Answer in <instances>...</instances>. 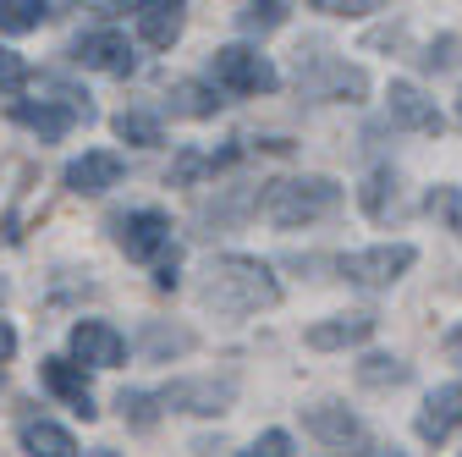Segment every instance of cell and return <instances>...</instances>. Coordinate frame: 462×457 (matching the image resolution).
Listing matches in <instances>:
<instances>
[{"label": "cell", "instance_id": "obj_1", "mask_svg": "<svg viewBox=\"0 0 462 457\" xmlns=\"http://www.w3.org/2000/svg\"><path fill=\"white\" fill-rule=\"evenodd\" d=\"M199 303L215 314H259L281 303V281L254 254H215L199 281Z\"/></svg>", "mask_w": 462, "mask_h": 457}, {"label": "cell", "instance_id": "obj_29", "mask_svg": "<svg viewBox=\"0 0 462 457\" xmlns=\"http://www.w3.org/2000/svg\"><path fill=\"white\" fill-rule=\"evenodd\" d=\"M243 457H292V435H286V430H264V435L248 441Z\"/></svg>", "mask_w": 462, "mask_h": 457}, {"label": "cell", "instance_id": "obj_12", "mask_svg": "<svg viewBox=\"0 0 462 457\" xmlns=\"http://www.w3.org/2000/svg\"><path fill=\"white\" fill-rule=\"evenodd\" d=\"M457 424H462V380H451V386H440V391L424 396V408H419V419H413V435H419L424 446H440Z\"/></svg>", "mask_w": 462, "mask_h": 457}, {"label": "cell", "instance_id": "obj_8", "mask_svg": "<svg viewBox=\"0 0 462 457\" xmlns=\"http://www.w3.org/2000/svg\"><path fill=\"white\" fill-rule=\"evenodd\" d=\"M72 61L88 67V72H110V78H133L138 72V55L127 44V33H116V28H94L72 44Z\"/></svg>", "mask_w": 462, "mask_h": 457}, {"label": "cell", "instance_id": "obj_3", "mask_svg": "<svg viewBox=\"0 0 462 457\" xmlns=\"http://www.w3.org/2000/svg\"><path fill=\"white\" fill-rule=\"evenodd\" d=\"M209 83L226 94H275L281 72L270 67V55H259L254 44H220L209 55Z\"/></svg>", "mask_w": 462, "mask_h": 457}, {"label": "cell", "instance_id": "obj_2", "mask_svg": "<svg viewBox=\"0 0 462 457\" xmlns=\"http://www.w3.org/2000/svg\"><path fill=\"white\" fill-rule=\"evenodd\" d=\"M336 210H341V182L336 177H275L259 193V215L270 226H286V232H292V226H314Z\"/></svg>", "mask_w": 462, "mask_h": 457}, {"label": "cell", "instance_id": "obj_18", "mask_svg": "<svg viewBox=\"0 0 462 457\" xmlns=\"http://www.w3.org/2000/svg\"><path fill=\"white\" fill-rule=\"evenodd\" d=\"M23 452L28 457H78V441H72V430L50 424V419H28L23 424Z\"/></svg>", "mask_w": 462, "mask_h": 457}, {"label": "cell", "instance_id": "obj_31", "mask_svg": "<svg viewBox=\"0 0 462 457\" xmlns=\"http://www.w3.org/2000/svg\"><path fill=\"white\" fill-rule=\"evenodd\" d=\"M314 12H330V17H369L380 12L374 0H314Z\"/></svg>", "mask_w": 462, "mask_h": 457}, {"label": "cell", "instance_id": "obj_35", "mask_svg": "<svg viewBox=\"0 0 462 457\" xmlns=\"http://www.w3.org/2000/svg\"><path fill=\"white\" fill-rule=\"evenodd\" d=\"M457 457H462V452H457Z\"/></svg>", "mask_w": 462, "mask_h": 457}, {"label": "cell", "instance_id": "obj_4", "mask_svg": "<svg viewBox=\"0 0 462 457\" xmlns=\"http://www.w3.org/2000/svg\"><path fill=\"white\" fill-rule=\"evenodd\" d=\"M413 259H419L413 243H380V248H364V254H341L336 270L353 281V287L380 293V287H396V281L413 270Z\"/></svg>", "mask_w": 462, "mask_h": 457}, {"label": "cell", "instance_id": "obj_7", "mask_svg": "<svg viewBox=\"0 0 462 457\" xmlns=\"http://www.w3.org/2000/svg\"><path fill=\"white\" fill-rule=\"evenodd\" d=\"M231 396H237V380H215V375H204V380H171V386L160 391V403H165L171 414L215 419V414L231 408Z\"/></svg>", "mask_w": 462, "mask_h": 457}, {"label": "cell", "instance_id": "obj_6", "mask_svg": "<svg viewBox=\"0 0 462 457\" xmlns=\"http://www.w3.org/2000/svg\"><path fill=\"white\" fill-rule=\"evenodd\" d=\"M12 117L23 122V127H33L44 144H55V138H67L72 133V122H88L94 117V105L88 99H78V94H67V99H17L12 105Z\"/></svg>", "mask_w": 462, "mask_h": 457}, {"label": "cell", "instance_id": "obj_19", "mask_svg": "<svg viewBox=\"0 0 462 457\" xmlns=\"http://www.w3.org/2000/svg\"><path fill=\"white\" fill-rule=\"evenodd\" d=\"M165 99H171V110H177V117H215V110L226 105L215 83H193V78L171 83V94H165Z\"/></svg>", "mask_w": 462, "mask_h": 457}, {"label": "cell", "instance_id": "obj_15", "mask_svg": "<svg viewBox=\"0 0 462 457\" xmlns=\"http://www.w3.org/2000/svg\"><path fill=\"white\" fill-rule=\"evenodd\" d=\"M303 430L309 435H319L325 446H336V452H346V446H364L369 435H364V424L346 414L341 403H314V408H303Z\"/></svg>", "mask_w": 462, "mask_h": 457}, {"label": "cell", "instance_id": "obj_20", "mask_svg": "<svg viewBox=\"0 0 462 457\" xmlns=\"http://www.w3.org/2000/svg\"><path fill=\"white\" fill-rule=\"evenodd\" d=\"M358 204H364L369 220H385V215H391V204H396V171H391V165H374L369 177H364Z\"/></svg>", "mask_w": 462, "mask_h": 457}, {"label": "cell", "instance_id": "obj_22", "mask_svg": "<svg viewBox=\"0 0 462 457\" xmlns=\"http://www.w3.org/2000/svg\"><path fill=\"white\" fill-rule=\"evenodd\" d=\"M424 210L462 243V188H451V182H446V188H430V193H424Z\"/></svg>", "mask_w": 462, "mask_h": 457}, {"label": "cell", "instance_id": "obj_30", "mask_svg": "<svg viewBox=\"0 0 462 457\" xmlns=\"http://www.w3.org/2000/svg\"><path fill=\"white\" fill-rule=\"evenodd\" d=\"M424 67H435V72H446V67H462V39H457V33L435 39V44H430V55H424Z\"/></svg>", "mask_w": 462, "mask_h": 457}, {"label": "cell", "instance_id": "obj_21", "mask_svg": "<svg viewBox=\"0 0 462 457\" xmlns=\"http://www.w3.org/2000/svg\"><path fill=\"white\" fill-rule=\"evenodd\" d=\"M358 380L374 386V391H385V386H408V380H413V364H402V359H391V353H369V359L358 364Z\"/></svg>", "mask_w": 462, "mask_h": 457}, {"label": "cell", "instance_id": "obj_5", "mask_svg": "<svg viewBox=\"0 0 462 457\" xmlns=\"http://www.w3.org/2000/svg\"><path fill=\"white\" fill-rule=\"evenodd\" d=\"M298 83H303L309 99H346V105H358L369 94V72L336 61V55H314L309 67H298Z\"/></svg>", "mask_w": 462, "mask_h": 457}, {"label": "cell", "instance_id": "obj_17", "mask_svg": "<svg viewBox=\"0 0 462 457\" xmlns=\"http://www.w3.org/2000/svg\"><path fill=\"white\" fill-rule=\"evenodd\" d=\"M182 23H188V6L182 0H149L138 6V39L154 44V50H171L182 39Z\"/></svg>", "mask_w": 462, "mask_h": 457}, {"label": "cell", "instance_id": "obj_16", "mask_svg": "<svg viewBox=\"0 0 462 457\" xmlns=\"http://www.w3.org/2000/svg\"><path fill=\"white\" fill-rule=\"evenodd\" d=\"M39 375H44V386L61 396V403H72L83 419H94V414H99V408H94V391H88L83 364H72V359H44V364H39Z\"/></svg>", "mask_w": 462, "mask_h": 457}, {"label": "cell", "instance_id": "obj_13", "mask_svg": "<svg viewBox=\"0 0 462 457\" xmlns=\"http://www.w3.org/2000/svg\"><path fill=\"white\" fill-rule=\"evenodd\" d=\"M116 182H122V154H116V149H88V154H78V160L67 165V188H72V193L99 199V193H110Z\"/></svg>", "mask_w": 462, "mask_h": 457}, {"label": "cell", "instance_id": "obj_11", "mask_svg": "<svg viewBox=\"0 0 462 457\" xmlns=\"http://www.w3.org/2000/svg\"><path fill=\"white\" fill-rule=\"evenodd\" d=\"M116 243L127 259H160L171 248V220L160 210H133L127 220H116Z\"/></svg>", "mask_w": 462, "mask_h": 457}, {"label": "cell", "instance_id": "obj_25", "mask_svg": "<svg viewBox=\"0 0 462 457\" xmlns=\"http://www.w3.org/2000/svg\"><path fill=\"white\" fill-rule=\"evenodd\" d=\"M110 127H116V138H122V144H138V149H154L160 144V122L143 117V110H122Z\"/></svg>", "mask_w": 462, "mask_h": 457}, {"label": "cell", "instance_id": "obj_26", "mask_svg": "<svg viewBox=\"0 0 462 457\" xmlns=\"http://www.w3.org/2000/svg\"><path fill=\"white\" fill-rule=\"evenodd\" d=\"M286 12H292V6H281V0H254V6L237 12V28L243 33H270V28L286 23Z\"/></svg>", "mask_w": 462, "mask_h": 457}, {"label": "cell", "instance_id": "obj_24", "mask_svg": "<svg viewBox=\"0 0 462 457\" xmlns=\"http://www.w3.org/2000/svg\"><path fill=\"white\" fill-rule=\"evenodd\" d=\"M116 408H122V419L133 424V430H154V419H160V391H122L116 396Z\"/></svg>", "mask_w": 462, "mask_h": 457}, {"label": "cell", "instance_id": "obj_32", "mask_svg": "<svg viewBox=\"0 0 462 457\" xmlns=\"http://www.w3.org/2000/svg\"><path fill=\"white\" fill-rule=\"evenodd\" d=\"M154 287H160V293H171V287H177V254H171V259H160V270H154Z\"/></svg>", "mask_w": 462, "mask_h": 457}, {"label": "cell", "instance_id": "obj_33", "mask_svg": "<svg viewBox=\"0 0 462 457\" xmlns=\"http://www.w3.org/2000/svg\"><path fill=\"white\" fill-rule=\"evenodd\" d=\"M12 353H17V331H12L6 320H0V364H6Z\"/></svg>", "mask_w": 462, "mask_h": 457}, {"label": "cell", "instance_id": "obj_34", "mask_svg": "<svg viewBox=\"0 0 462 457\" xmlns=\"http://www.w3.org/2000/svg\"><path fill=\"white\" fill-rule=\"evenodd\" d=\"M457 122H462V94H457Z\"/></svg>", "mask_w": 462, "mask_h": 457}, {"label": "cell", "instance_id": "obj_10", "mask_svg": "<svg viewBox=\"0 0 462 457\" xmlns=\"http://www.w3.org/2000/svg\"><path fill=\"white\" fill-rule=\"evenodd\" d=\"M122 359H127V336L116 331L110 320H78V325H72V364L116 369Z\"/></svg>", "mask_w": 462, "mask_h": 457}, {"label": "cell", "instance_id": "obj_27", "mask_svg": "<svg viewBox=\"0 0 462 457\" xmlns=\"http://www.w3.org/2000/svg\"><path fill=\"white\" fill-rule=\"evenodd\" d=\"M188 348H193V331H165V325L143 331V353L149 359H171V353H188Z\"/></svg>", "mask_w": 462, "mask_h": 457}, {"label": "cell", "instance_id": "obj_14", "mask_svg": "<svg viewBox=\"0 0 462 457\" xmlns=\"http://www.w3.org/2000/svg\"><path fill=\"white\" fill-rule=\"evenodd\" d=\"M374 325H380L374 314H330V320H314L303 331V341L314 353H336V348H358V341H369Z\"/></svg>", "mask_w": 462, "mask_h": 457}, {"label": "cell", "instance_id": "obj_9", "mask_svg": "<svg viewBox=\"0 0 462 457\" xmlns=\"http://www.w3.org/2000/svg\"><path fill=\"white\" fill-rule=\"evenodd\" d=\"M385 105H391V122H396V127L424 133V138H440V133H446L440 105H435V99H430L419 83H408V78H391V89H385Z\"/></svg>", "mask_w": 462, "mask_h": 457}, {"label": "cell", "instance_id": "obj_28", "mask_svg": "<svg viewBox=\"0 0 462 457\" xmlns=\"http://www.w3.org/2000/svg\"><path fill=\"white\" fill-rule=\"evenodd\" d=\"M23 89H28V61H23L17 50L0 44V99H17Z\"/></svg>", "mask_w": 462, "mask_h": 457}, {"label": "cell", "instance_id": "obj_23", "mask_svg": "<svg viewBox=\"0 0 462 457\" xmlns=\"http://www.w3.org/2000/svg\"><path fill=\"white\" fill-rule=\"evenodd\" d=\"M50 17L44 0H0V33H33Z\"/></svg>", "mask_w": 462, "mask_h": 457}]
</instances>
